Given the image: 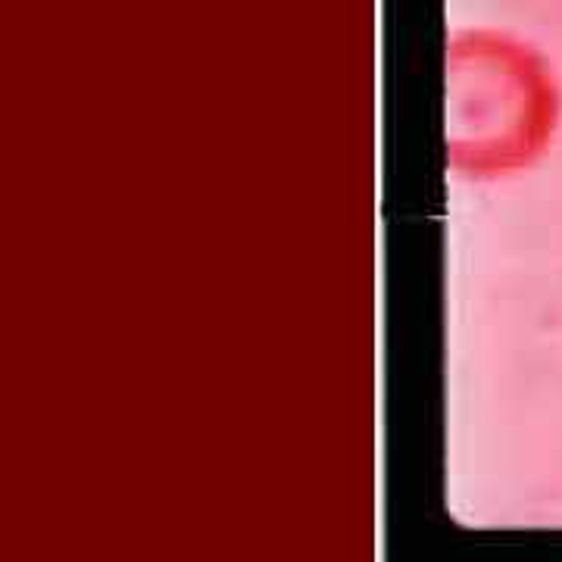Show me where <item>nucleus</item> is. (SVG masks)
Segmentation results:
<instances>
[]
</instances>
